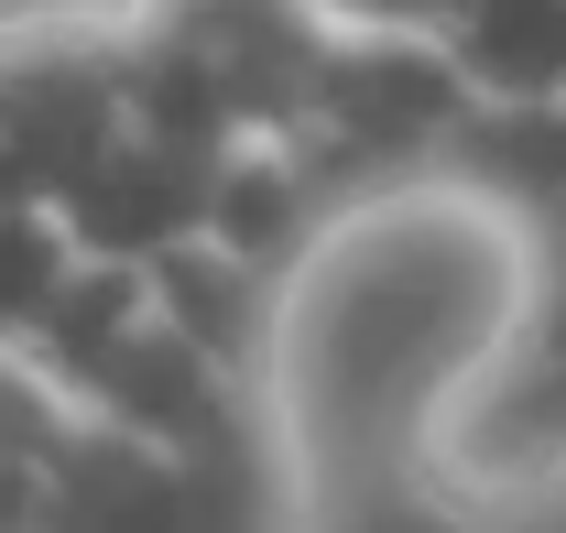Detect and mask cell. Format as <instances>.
<instances>
[{
  "instance_id": "6",
  "label": "cell",
  "mask_w": 566,
  "mask_h": 533,
  "mask_svg": "<svg viewBox=\"0 0 566 533\" xmlns=\"http://www.w3.org/2000/svg\"><path fill=\"white\" fill-rule=\"evenodd\" d=\"M294 11H316L327 33H447L458 22V0H294Z\"/></svg>"
},
{
  "instance_id": "3",
  "label": "cell",
  "mask_w": 566,
  "mask_h": 533,
  "mask_svg": "<svg viewBox=\"0 0 566 533\" xmlns=\"http://www.w3.org/2000/svg\"><path fill=\"white\" fill-rule=\"evenodd\" d=\"M132 132V0L0 11V207H66Z\"/></svg>"
},
{
  "instance_id": "5",
  "label": "cell",
  "mask_w": 566,
  "mask_h": 533,
  "mask_svg": "<svg viewBox=\"0 0 566 533\" xmlns=\"http://www.w3.org/2000/svg\"><path fill=\"white\" fill-rule=\"evenodd\" d=\"M76 425L87 414L0 337V533H55V490H66Z\"/></svg>"
},
{
  "instance_id": "2",
  "label": "cell",
  "mask_w": 566,
  "mask_h": 533,
  "mask_svg": "<svg viewBox=\"0 0 566 533\" xmlns=\"http://www.w3.org/2000/svg\"><path fill=\"white\" fill-rule=\"evenodd\" d=\"M403 490L447 523H534L566 501V283L523 305V327L424 414Z\"/></svg>"
},
{
  "instance_id": "4",
  "label": "cell",
  "mask_w": 566,
  "mask_h": 533,
  "mask_svg": "<svg viewBox=\"0 0 566 533\" xmlns=\"http://www.w3.org/2000/svg\"><path fill=\"white\" fill-rule=\"evenodd\" d=\"M480 109H556L566 98V0H458L436 33Z\"/></svg>"
},
{
  "instance_id": "1",
  "label": "cell",
  "mask_w": 566,
  "mask_h": 533,
  "mask_svg": "<svg viewBox=\"0 0 566 533\" xmlns=\"http://www.w3.org/2000/svg\"><path fill=\"white\" fill-rule=\"evenodd\" d=\"M534 294H545V218L480 186L469 164L349 186L316 218V240L273 272L262 337V403L316 501L359 468L403 479L424 414L523 327Z\"/></svg>"
}]
</instances>
